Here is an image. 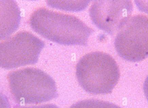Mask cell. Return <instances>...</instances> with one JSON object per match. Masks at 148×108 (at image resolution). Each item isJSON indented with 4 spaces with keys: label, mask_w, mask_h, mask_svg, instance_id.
<instances>
[{
    "label": "cell",
    "mask_w": 148,
    "mask_h": 108,
    "mask_svg": "<svg viewBox=\"0 0 148 108\" xmlns=\"http://www.w3.org/2000/svg\"><path fill=\"white\" fill-rule=\"evenodd\" d=\"M29 23L35 32L44 38L63 45H86L93 32L75 16L44 8L32 13Z\"/></svg>",
    "instance_id": "1"
},
{
    "label": "cell",
    "mask_w": 148,
    "mask_h": 108,
    "mask_svg": "<svg viewBox=\"0 0 148 108\" xmlns=\"http://www.w3.org/2000/svg\"><path fill=\"white\" fill-rule=\"evenodd\" d=\"M78 83L92 94L111 93L120 77L119 67L110 55L104 52H91L80 59L76 68Z\"/></svg>",
    "instance_id": "2"
},
{
    "label": "cell",
    "mask_w": 148,
    "mask_h": 108,
    "mask_svg": "<svg viewBox=\"0 0 148 108\" xmlns=\"http://www.w3.org/2000/svg\"><path fill=\"white\" fill-rule=\"evenodd\" d=\"M8 80L10 93L20 104H38L58 97L53 79L39 69L27 67L12 71Z\"/></svg>",
    "instance_id": "3"
},
{
    "label": "cell",
    "mask_w": 148,
    "mask_h": 108,
    "mask_svg": "<svg viewBox=\"0 0 148 108\" xmlns=\"http://www.w3.org/2000/svg\"><path fill=\"white\" fill-rule=\"evenodd\" d=\"M114 46L122 58L130 62H140L148 57V17L133 16L117 33Z\"/></svg>",
    "instance_id": "4"
},
{
    "label": "cell",
    "mask_w": 148,
    "mask_h": 108,
    "mask_svg": "<svg viewBox=\"0 0 148 108\" xmlns=\"http://www.w3.org/2000/svg\"><path fill=\"white\" fill-rule=\"evenodd\" d=\"M45 46L30 32L21 31L0 42V67L10 69L36 63Z\"/></svg>",
    "instance_id": "5"
},
{
    "label": "cell",
    "mask_w": 148,
    "mask_h": 108,
    "mask_svg": "<svg viewBox=\"0 0 148 108\" xmlns=\"http://www.w3.org/2000/svg\"><path fill=\"white\" fill-rule=\"evenodd\" d=\"M133 10L130 1H96L90 8L89 14L97 28L112 35L130 18Z\"/></svg>",
    "instance_id": "6"
},
{
    "label": "cell",
    "mask_w": 148,
    "mask_h": 108,
    "mask_svg": "<svg viewBox=\"0 0 148 108\" xmlns=\"http://www.w3.org/2000/svg\"><path fill=\"white\" fill-rule=\"evenodd\" d=\"M21 10L14 0H0V40L12 34L19 27Z\"/></svg>",
    "instance_id": "7"
},
{
    "label": "cell",
    "mask_w": 148,
    "mask_h": 108,
    "mask_svg": "<svg viewBox=\"0 0 148 108\" xmlns=\"http://www.w3.org/2000/svg\"><path fill=\"white\" fill-rule=\"evenodd\" d=\"M69 108H121L108 102L95 99L80 101L72 105Z\"/></svg>",
    "instance_id": "8"
},
{
    "label": "cell",
    "mask_w": 148,
    "mask_h": 108,
    "mask_svg": "<svg viewBox=\"0 0 148 108\" xmlns=\"http://www.w3.org/2000/svg\"><path fill=\"white\" fill-rule=\"evenodd\" d=\"M0 108H10L9 102L7 97L0 93Z\"/></svg>",
    "instance_id": "9"
},
{
    "label": "cell",
    "mask_w": 148,
    "mask_h": 108,
    "mask_svg": "<svg viewBox=\"0 0 148 108\" xmlns=\"http://www.w3.org/2000/svg\"><path fill=\"white\" fill-rule=\"evenodd\" d=\"M18 108H60L56 105L54 104H45L38 106H33L30 107H23Z\"/></svg>",
    "instance_id": "10"
},
{
    "label": "cell",
    "mask_w": 148,
    "mask_h": 108,
    "mask_svg": "<svg viewBox=\"0 0 148 108\" xmlns=\"http://www.w3.org/2000/svg\"><path fill=\"white\" fill-rule=\"evenodd\" d=\"M143 90H144L145 96L148 101V76L145 80L144 85H143Z\"/></svg>",
    "instance_id": "11"
}]
</instances>
